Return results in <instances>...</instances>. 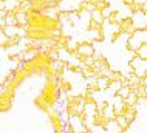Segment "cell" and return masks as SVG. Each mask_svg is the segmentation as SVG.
Listing matches in <instances>:
<instances>
[{
    "label": "cell",
    "mask_w": 147,
    "mask_h": 133,
    "mask_svg": "<svg viewBox=\"0 0 147 133\" xmlns=\"http://www.w3.org/2000/svg\"><path fill=\"white\" fill-rule=\"evenodd\" d=\"M67 126L70 127L71 133H82V132L87 130L85 126H84V121H82V118H81L79 115H76V116H70L68 121H67Z\"/></svg>",
    "instance_id": "1"
},
{
    "label": "cell",
    "mask_w": 147,
    "mask_h": 133,
    "mask_svg": "<svg viewBox=\"0 0 147 133\" xmlns=\"http://www.w3.org/2000/svg\"><path fill=\"white\" fill-rule=\"evenodd\" d=\"M76 53L79 54V59L82 57H90V56L94 54V47L88 42H84V43H79L78 48H76Z\"/></svg>",
    "instance_id": "2"
},
{
    "label": "cell",
    "mask_w": 147,
    "mask_h": 133,
    "mask_svg": "<svg viewBox=\"0 0 147 133\" xmlns=\"http://www.w3.org/2000/svg\"><path fill=\"white\" fill-rule=\"evenodd\" d=\"M122 116L125 118V121L129 124H132L135 119H136V116H138V111H136V107H125V110H124V113H122Z\"/></svg>",
    "instance_id": "3"
},
{
    "label": "cell",
    "mask_w": 147,
    "mask_h": 133,
    "mask_svg": "<svg viewBox=\"0 0 147 133\" xmlns=\"http://www.w3.org/2000/svg\"><path fill=\"white\" fill-rule=\"evenodd\" d=\"M104 130L110 132V133H124V130H122V128L118 126V124H116V121H115V119L107 121V124H105Z\"/></svg>",
    "instance_id": "4"
},
{
    "label": "cell",
    "mask_w": 147,
    "mask_h": 133,
    "mask_svg": "<svg viewBox=\"0 0 147 133\" xmlns=\"http://www.w3.org/2000/svg\"><path fill=\"white\" fill-rule=\"evenodd\" d=\"M109 84H110V80H109V78H105V76H98L96 78L98 91H105L107 88H109Z\"/></svg>",
    "instance_id": "5"
},
{
    "label": "cell",
    "mask_w": 147,
    "mask_h": 133,
    "mask_svg": "<svg viewBox=\"0 0 147 133\" xmlns=\"http://www.w3.org/2000/svg\"><path fill=\"white\" fill-rule=\"evenodd\" d=\"M101 113H102V116H104V118H105L107 121L115 119V116H116V115H115V110H113V107H112V104H110V102L107 104V107L101 111Z\"/></svg>",
    "instance_id": "6"
},
{
    "label": "cell",
    "mask_w": 147,
    "mask_h": 133,
    "mask_svg": "<svg viewBox=\"0 0 147 133\" xmlns=\"http://www.w3.org/2000/svg\"><path fill=\"white\" fill-rule=\"evenodd\" d=\"M115 121H116V124H118V126L122 128V130H124V133H125V132L130 128V124L127 122V121H125V118H124L122 115H118V116H115Z\"/></svg>",
    "instance_id": "7"
},
{
    "label": "cell",
    "mask_w": 147,
    "mask_h": 133,
    "mask_svg": "<svg viewBox=\"0 0 147 133\" xmlns=\"http://www.w3.org/2000/svg\"><path fill=\"white\" fill-rule=\"evenodd\" d=\"M122 87V82L121 80H110V84H109V88H107V90H110L113 93V96L118 93L119 91V88Z\"/></svg>",
    "instance_id": "8"
},
{
    "label": "cell",
    "mask_w": 147,
    "mask_h": 133,
    "mask_svg": "<svg viewBox=\"0 0 147 133\" xmlns=\"http://www.w3.org/2000/svg\"><path fill=\"white\" fill-rule=\"evenodd\" d=\"M135 54H136L140 59H142V60H147V43H142V45L135 51Z\"/></svg>",
    "instance_id": "9"
},
{
    "label": "cell",
    "mask_w": 147,
    "mask_h": 133,
    "mask_svg": "<svg viewBox=\"0 0 147 133\" xmlns=\"http://www.w3.org/2000/svg\"><path fill=\"white\" fill-rule=\"evenodd\" d=\"M136 101H138V96L135 95V93H130L124 99V104H125L127 107H135V105H136Z\"/></svg>",
    "instance_id": "10"
},
{
    "label": "cell",
    "mask_w": 147,
    "mask_h": 133,
    "mask_svg": "<svg viewBox=\"0 0 147 133\" xmlns=\"http://www.w3.org/2000/svg\"><path fill=\"white\" fill-rule=\"evenodd\" d=\"M130 93H132V88H130L129 85H122L121 88H119V91H118L116 95H118L121 99H125V98H127V96H129Z\"/></svg>",
    "instance_id": "11"
},
{
    "label": "cell",
    "mask_w": 147,
    "mask_h": 133,
    "mask_svg": "<svg viewBox=\"0 0 147 133\" xmlns=\"http://www.w3.org/2000/svg\"><path fill=\"white\" fill-rule=\"evenodd\" d=\"M91 19H93V22L96 23V25H101V23L104 22V17H102L101 11H98V9L93 11V14H91Z\"/></svg>",
    "instance_id": "12"
},
{
    "label": "cell",
    "mask_w": 147,
    "mask_h": 133,
    "mask_svg": "<svg viewBox=\"0 0 147 133\" xmlns=\"http://www.w3.org/2000/svg\"><path fill=\"white\" fill-rule=\"evenodd\" d=\"M82 133H91V130H85V132H82Z\"/></svg>",
    "instance_id": "13"
}]
</instances>
